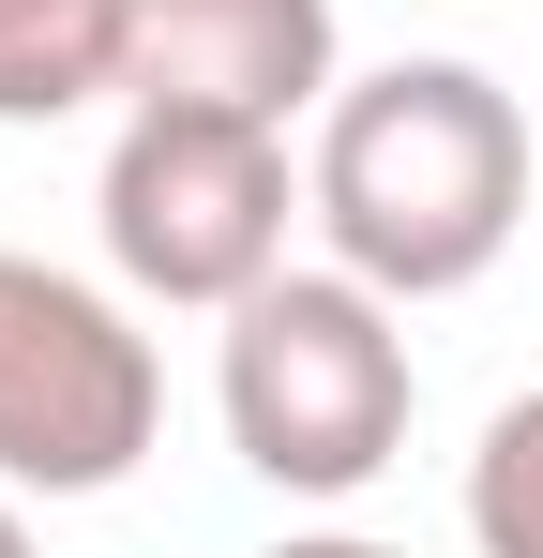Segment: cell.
I'll list each match as a JSON object with an SVG mask.
<instances>
[{
    "mask_svg": "<svg viewBox=\"0 0 543 558\" xmlns=\"http://www.w3.org/2000/svg\"><path fill=\"white\" fill-rule=\"evenodd\" d=\"M302 211L333 272H362L377 302H452L529 227V106L483 61H377L317 106Z\"/></svg>",
    "mask_w": 543,
    "mask_h": 558,
    "instance_id": "obj_1",
    "label": "cell"
},
{
    "mask_svg": "<svg viewBox=\"0 0 543 558\" xmlns=\"http://www.w3.org/2000/svg\"><path fill=\"white\" fill-rule=\"evenodd\" d=\"M212 408H227V453L272 498H362L408 453V408H423L408 302H377L362 272H272L257 302H227Z\"/></svg>",
    "mask_w": 543,
    "mask_h": 558,
    "instance_id": "obj_2",
    "label": "cell"
},
{
    "mask_svg": "<svg viewBox=\"0 0 543 558\" xmlns=\"http://www.w3.org/2000/svg\"><path fill=\"white\" fill-rule=\"evenodd\" d=\"M287 136L272 121H212V106H121L106 136V182H90V227H106V272L136 302H181V317H227L287 272Z\"/></svg>",
    "mask_w": 543,
    "mask_h": 558,
    "instance_id": "obj_3",
    "label": "cell"
},
{
    "mask_svg": "<svg viewBox=\"0 0 543 558\" xmlns=\"http://www.w3.org/2000/svg\"><path fill=\"white\" fill-rule=\"evenodd\" d=\"M167 438V363L121 287L0 242V483L15 498H121Z\"/></svg>",
    "mask_w": 543,
    "mask_h": 558,
    "instance_id": "obj_4",
    "label": "cell"
},
{
    "mask_svg": "<svg viewBox=\"0 0 543 558\" xmlns=\"http://www.w3.org/2000/svg\"><path fill=\"white\" fill-rule=\"evenodd\" d=\"M333 0H121V106H212V121H317L333 76Z\"/></svg>",
    "mask_w": 543,
    "mask_h": 558,
    "instance_id": "obj_5",
    "label": "cell"
},
{
    "mask_svg": "<svg viewBox=\"0 0 543 558\" xmlns=\"http://www.w3.org/2000/svg\"><path fill=\"white\" fill-rule=\"evenodd\" d=\"M121 92V0H0V121H76Z\"/></svg>",
    "mask_w": 543,
    "mask_h": 558,
    "instance_id": "obj_6",
    "label": "cell"
},
{
    "mask_svg": "<svg viewBox=\"0 0 543 558\" xmlns=\"http://www.w3.org/2000/svg\"><path fill=\"white\" fill-rule=\"evenodd\" d=\"M468 544L483 558H543V392H514L468 453Z\"/></svg>",
    "mask_w": 543,
    "mask_h": 558,
    "instance_id": "obj_7",
    "label": "cell"
},
{
    "mask_svg": "<svg viewBox=\"0 0 543 558\" xmlns=\"http://www.w3.org/2000/svg\"><path fill=\"white\" fill-rule=\"evenodd\" d=\"M257 558H393V544H362V529H287V544H257Z\"/></svg>",
    "mask_w": 543,
    "mask_h": 558,
    "instance_id": "obj_8",
    "label": "cell"
},
{
    "mask_svg": "<svg viewBox=\"0 0 543 558\" xmlns=\"http://www.w3.org/2000/svg\"><path fill=\"white\" fill-rule=\"evenodd\" d=\"M0 558H31V498L15 483H0Z\"/></svg>",
    "mask_w": 543,
    "mask_h": 558,
    "instance_id": "obj_9",
    "label": "cell"
}]
</instances>
